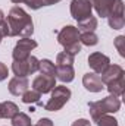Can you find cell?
Listing matches in <instances>:
<instances>
[{
  "instance_id": "obj_1",
  "label": "cell",
  "mask_w": 125,
  "mask_h": 126,
  "mask_svg": "<svg viewBox=\"0 0 125 126\" xmlns=\"http://www.w3.org/2000/svg\"><path fill=\"white\" fill-rule=\"evenodd\" d=\"M6 22L9 25V37L27 38L34 34L32 18L19 6H13L9 10Z\"/></svg>"
},
{
  "instance_id": "obj_2",
  "label": "cell",
  "mask_w": 125,
  "mask_h": 126,
  "mask_svg": "<svg viewBox=\"0 0 125 126\" xmlns=\"http://www.w3.org/2000/svg\"><path fill=\"white\" fill-rule=\"evenodd\" d=\"M88 111L94 122L103 116V114H110V113H118L121 110V100L119 97L115 95H107L102 98L100 101H91L88 103Z\"/></svg>"
},
{
  "instance_id": "obj_3",
  "label": "cell",
  "mask_w": 125,
  "mask_h": 126,
  "mask_svg": "<svg viewBox=\"0 0 125 126\" xmlns=\"http://www.w3.org/2000/svg\"><path fill=\"white\" fill-rule=\"evenodd\" d=\"M50 93H52L50 100L43 106L44 110H47V111H58V110H61L71 98V90L68 87H65V85H56Z\"/></svg>"
},
{
  "instance_id": "obj_4",
  "label": "cell",
  "mask_w": 125,
  "mask_h": 126,
  "mask_svg": "<svg viewBox=\"0 0 125 126\" xmlns=\"http://www.w3.org/2000/svg\"><path fill=\"white\" fill-rule=\"evenodd\" d=\"M37 41L32 40L31 37H27V38H21L18 40L13 51H12V57L15 62H22V60H27L30 56H31V50H34L37 47Z\"/></svg>"
},
{
  "instance_id": "obj_5",
  "label": "cell",
  "mask_w": 125,
  "mask_h": 126,
  "mask_svg": "<svg viewBox=\"0 0 125 126\" xmlns=\"http://www.w3.org/2000/svg\"><path fill=\"white\" fill-rule=\"evenodd\" d=\"M38 64H40V60L35 56H30L27 60H22V62H15L13 60L12 72L15 73V76L27 78L28 75H32V73L38 72Z\"/></svg>"
},
{
  "instance_id": "obj_6",
  "label": "cell",
  "mask_w": 125,
  "mask_h": 126,
  "mask_svg": "<svg viewBox=\"0 0 125 126\" xmlns=\"http://www.w3.org/2000/svg\"><path fill=\"white\" fill-rule=\"evenodd\" d=\"M91 12H93V6L90 0H72L71 1V16L77 22L90 18Z\"/></svg>"
},
{
  "instance_id": "obj_7",
  "label": "cell",
  "mask_w": 125,
  "mask_h": 126,
  "mask_svg": "<svg viewBox=\"0 0 125 126\" xmlns=\"http://www.w3.org/2000/svg\"><path fill=\"white\" fill-rule=\"evenodd\" d=\"M80 34L77 27L74 25H66L63 27L61 31L58 32V43L62 46L63 48L71 46V44H75V43H80Z\"/></svg>"
},
{
  "instance_id": "obj_8",
  "label": "cell",
  "mask_w": 125,
  "mask_h": 126,
  "mask_svg": "<svg viewBox=\"0 0 125 126\" xmlns=\"http://www.w3.org/2000/svg\"><path fill=\"white\" fill-rule=\"evenodd\" d=\"M56 87V78L49 75H38L32 81V90L40 94H49Z\"/></svg>"
},
{
  "instance_id": "obj_9",
  "label": "cell",
  "mask_w": 125,
  "mask_h": 126,
  "mask_svg": "<svg viewBox=\"0 0 125 126\" xmlns=\"http://www.w3.org/2000/svg\"><path fill=\"white\" fill-rule=\"evenodd\" d=\"M109 64H110V59L106 54L100 53V51H94V53H91L88 56V66L93 69V72L97 73V75H102L107 69Z\"/></svg>"
},
{
  "instance_id": "obj_10",
  "label": "cell",
  "mask_w": 125,
  "mask_h": 126,
  "mask_svg": "<svg viewBox=\"0 0 125 126\" xmlns=\"http://www.w3.org/2000/svg\"><path fill=\"white\" fill-rule=\"evenodd\" d=\"M107 24L112 30H122L125 25V16H124V1L118 0L113 12L107 16Z\"/></svg>"
},
{
  "instance_id": "obj_11",
  "label": "cell",
  "mask_w": 125,
  "mask_h": 126,
  "mask_svg": "<svg viewBox=\"0 0 125 126\" xmlns=\"http://www.w3.org/2000/svg\"><path fill=\"white\" fill-rule=\"evenodd\" d=\"M90 1H91V6L96 10V13L100 18H107L113 12L118 3V0H90Z\"/></svg>"
},
{
  "instance_id": "obj_12",
  "label": "cell",
  "mask_w": 125,
  "mask_h": 126,
  "mask_svg": "<svg viewBox=\"0 0 125 126\" xmlns=\"http://www.w3.org/2000/svg\"><path fill=\"white\" fill-rule=\"evenodd\" d=\"M125 75V70L122 69V66L119 64H109L107 69L100 75V79L104 85L113 82V81H118V79H122Z\"/></svg>"
},
{
  "instance_id": "obj_13",
  "label": "cell",
  "mask_w": 125,
  "mask_h": 126,
  "mask_svg": "<svg viewBox=\"0 0 125 126\" xmlns=\"http://www.w3.org/2000/svg\"><path fill=\"white\" fill-rule=\"evenodd\" d=\"M83 85H84V88L87 90V91H90V93H100V91H103V82H102V79H100V75H97V73H85L84 76H83Z\"/></svg>"
},
{
  "instance_id": "obj_14",
  "label": "cell",
  "mask_w": 125,
  "mask_h": 126,
  "mask_svg": "<svg viewBox=\"0 0 125 126\" xmlns=\"http://www.w3.org/2000/svg\"><path fill=\"white\" fill-rule=\"evenodd\" d=\"M28 87H30L28 78H22V76H15V78H12V79L9 81V85H7L9 93L12 95H16V97H19V95L24 94V93L28 90Z\"/></svg>"
},
{
  "instance_id": "obj_15",
  "label": "cell",
  "mask_w": 125,
  "mask_h": 126,
  "mask_svg": "<svg viewBox=\"0 0 125 126\" xmlns=\"http://www.w3.org/2000/svg\"><path fill=\"white\" fill-rule=\"evenodd\" d=\"M56 78L63 84L72 82L75 78L74 66H56Z\"/></svg>"
},
{
  "instance_id": "obj_16",
  "label": "cell",
  "mask_w": 125,
  "mask_h": 126,
  "mask_svg": "<svg viewBox=\"0 0 125 126\" xmlns=\"http://www.w3.org/2000/svg\"><path fill=\"white\" fill-rule=\"evenodd\" d=\"M0 111H1V119H12L19 113V107L13 101H3L0 103Z\"/></svg>"
},
{
  "instance_id": "obj_17",
  "label": "cell",
  "mask_w": 125,
  "mask_h": 126,
  "mask_svg": "<svg viewBox=\"0 0 125 126\" xmlns=\"http://www.w3.org/2000/svg\"><path fill=\"white\" fill-rule=\"evenodd\" d=\"M78 31L80 32H94L96 28H97V18L96 16H90L87 19H83L78 22Z\"/></svg>"
},
{
  "instance_id": "obj_18",
  "label": "cell",
  "mask_w": 125,
  "mask_h": 126,
  "mask_svg": "<svg viewBox=\"0 0 125 126\" xmlns=\"http://www.w3.org/2000/svg\"><path fill=\"white\" fill-rule=\"evenodd\" d=\"M38 72L41 75H49V76H55L56 78V66H55V63L52 62V60H49V59L40 60Z\"/></svg>"
},
{
  "instance_id": "obj_19",
  "label": "cell",
  "mask_w": 125,
  "mask_h": 126,
  "mask_svg": "<svg viewBox=\"0 0 125 126\" xmlns=\"http://www.w3.org/2000/svg\"><path fill=\"white\" fill-rule=\"evenodd\" d=\"M107 91L110 95H115V97H121L124 95V90H125V82L124 78L122 79H118V81H113L110 84H107Z\"/></svg>"
},
{
  "instance_id": "obj_20",
  "label": "cell",
  "mask_w": 125,
  "mask_h": 126,
  "mask_svg": "<svg viewBox=\"0 0 125 126\" xmlns=\"http://www.w3.org/2000/svg\"><path fill=\"white\" fill-rule=\"evenodd\" d=\"M21 97H22V103H24V104H34V103L41 104V103H40L41 94H40V93H37L35 90H27V91L21 95ZM41 106H43V104H41Z\"/></svg>"
},
{
  "instance_id": "obj_21",
  "label": "cell",
  "mask_w": 125,
  "mask_h": 126,
  "mask_svg": "<svg viewBox=\"0 0 125 126\" xmlns=\"http://www.w3.org/2000/svg\"><path fill=\"white\" fill-rule=\"evenodd\" d=\"M80 43L88 47H93L99 43V37L96 35V32H81L80 34Z\"/></svg>"
},
{
  "instance_id": "obj_22",
  "label": "cell",
  "mask_w": 125,
  "mask_h": 126,
  "mask_svg": "<svg viewBox=\"0 0 125 126\" xmlns=\"http://www.w3.org/2000/svg\"><path fill=\"white\" fill-rule=\"evenodd\" d=\"M74 62H75V56L66 51H62L56 56V66H72Z\"/></svg>"
},
{
  "instance_id": "obj_23",
  "label": "cell",
  "mask_w": 125,
  "mask_h": 126,
  "mask_svg": "<svg viewBox=\"0 0 125 126\" xmlns=\"http://www.w3.org/2000/svg\"><path fill=\"white\" fill-rule=\"evenodd\" d=\"M10 120H12V126H32L30 116L25 113H21V111L15 117H12Z\"/></svg>"
},
{
  "instance_id": "obj_24",
  "label": "cell",
  "mask_w": 125,
  "mask_h": 126,
  "mask_svg": "<svg viewBox=\"0 0 125 126\" xmlns=\"http://www.w3.org/2000/svg\"><path fill=\"white\" fill-rule=\"evenodd\" d=\"M96 123H97V126H119L118 120H116L113 116H110V114H103V116H100V117L96 120Z\"/></svg>"
},
{
  "instance_id": "obj_25",
  "label": "cell",
  "mask_w": 125,
  "mask_h": 126,
  "mask_svg": "<svg viewBox=\"0 0 125 126\" xmlns=\"http://www.w3.org/2000/svg\"><path fill=\"white\" fill-rule=\"evenodd\" d=\"M10 1L15 3V4L25 3L30 9H32V10H38L40 7H43V0H10Z\"/></svg>"
},
{
  "instance_id": "obj_26",
  "label": "cell",
  "mask_w": 125,
  "mask_h": 126,
  "mask_svg": "<svg viewBox=\"0 0 125 126\" xmlns=\"http://www.w3.org/2000/svg\"><path fill=\"white\" fill-rule=\"evenodd\" d=\"M113 44H115L116 50L119 51V56H121V57H125V37L124 35H118V37L115 38Z\"/></svg>"
},
{
  "instance_id": "obj_27",
  "label": "cell",
  "mask_w": 125,
  "mask_h": 126,
  "mask_svg": "<svg viewBox=\"0 0 125 126\" xmlns=\"http://www.w3.org/2000/svg\"><path fill=\"white\" fill-rule=\"evenodd\" d=\"M63 51H66V53H69V54H78L80 51H81V43H75V44H71V46H68V47H65V50Z\"/></svg>"
},
{
  "instance_id": "obj_28",
  "label": "cell",
  "mask_w": 125,
  "mask_h": 126,
  "mask_svg": "<svg viewBox=\"0 0 125 126\" xmlns=\"http://www.w3.org/2000/svg\"><path fill=\"white\" fill-rule=\"evenodd\" d=\"M7 75H9V69H7V66H6L4 63L0 62V82L4 81V79L7 78Z\"/></svg>"
},
{
  "instance_id": "obj_29",
  "label": "cell",
  "mask_w": 125,
  "mask_h": 126,
  "mask_svg": "<svg viewBox=\"0 0 125 126\" xmlns=\"http://www.w3.org/2000/svg\"><path fill=\"white\" fill-rule=\"evenodd\" d=\"M0 34H1V37H9V25L6 22V19L0 24Z\"/></svg>"
},
{
  "instance_id": "obj_30",
  "label": "cell",
  "mask_w": 125,
  "mask_h": 126,
  "mask_svg": "<svg viewBox=\"0 0 125 126\" xmlns=\"http://www.w3.org/2000/svg\"><path fill=\"white\" fill-rule=\"evenodd\" d=\"M35 126H53V122H52L49 117H41V119L37 122Z\"/></svg>"
},
{
  "instance_id": "obj_31",
  "label": "cell",
  "mask_w": 125,
  "mask_h": 126,
  "mask_svg": "<svg viewBox=\"0 0 125 126\" xmlns=\"http://www.w3.org/2000/svg\"><path fill=\"white\" fill-rule=\"evenodd\" d=\"M71 126H91V123L87 119H78V120H75Z\"/></svg>"
},
{
  "instance_id": "obj_32",
  "label": "cell",
  "mask_w": 125,
  "mask_h": 126,
  "mask_svg": "<svg viewBox=\"0 0 125 126\" xmlns=\"http://www.w3.org/2000/svg\"><path fill=\"white\" fill-rule=\"evenodd\" d=\"M59 1L61 0H43V6H52V4H56Z\"/></svg>"
},
{
  "instance_id": "obj_33",
  "label": "cell",
  "mask_w": 125,
  "mask_h": 126,
  "mask_svg": "<svg viewBox=\"0 0 125 126\" xmlns=\"http://www.w3.org/2000/svg\"><path fill=\"white\" fill-rule=\"evenodd\" d=\"M3 21H4V13H3V10L0 9V24H1Z\"/></svg>"
},
{
  "instance_id": "obj_34",
  "label": "cell",
  "mask_w": 125,
  "mask_h": 126,
  "mask_svg": "<svg viewBox=\"0 0 125 126\" xmlns=\"http://www.w3.org/2000/svg\"><path fill=\"white\" fill-rule=\"evenodd\" d=\"M1 40H3V37H1V34H0V43H1Z\"/></svg>"
},
{
  "instance_id": "obj_35",
  "label": "cell",
  "mask_w": 125,
  "mask_h": 126,
  "mask_svg": "<svg viewBox=\"0 0 125 126\" xmlns=\"http://www.w3.org/2000/svg\"><path fill=\"white\" fill-rule=\"evenodd\" d=\"M0 119H1V111H0Z\"/></svg>"
}]
</instances>
